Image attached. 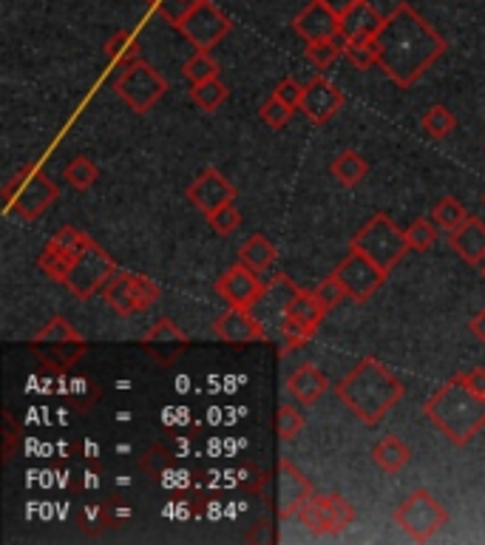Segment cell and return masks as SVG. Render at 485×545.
<instances>
[{"instance_id": "obj_16", "label": "cell", "mask_w": 485, "mask_h": 545, "mask_svg": "<svg viewBox=\"0 0 485 545\" xmlns=\"http://www.w3.org/2000/svg\"><path fill=\"white\" fill-rule=\"evenodd\" d=\"M213 335L219 341H225V344H233V347L267 341V333L261 327V318L253 316V310H242V307H227L222 316H216Z\"/></svg>"}, {"instance_id": "obj_20", "label": "cell", "mask_w": 485, "mask_h": 545, "mask_svg": "<svg viewBox=\"0 0 485 545\" xmlns=\"http://www.w3.org/2000/svg\"><path fill=\"white\" fill-rule=\"evenodd\" d=\"M295 35H301L307 43L318 40H332L341 35V18L332 12L330 6H324L321 0H312L304 6V12H298L293 20Z\"/></svg>"}, {"instance_id": "obj_6", "label": "cell", "mask_w": 485, "mask_h": 545, "mask_svg": "<svg viewBox=\"0 0 485 545\" xmlns=\"http://www.w3.org/2000/svg\"><path fill=\"white\" fill-rule=\"evenodd\" d=\"M349 250L364 253L366 259H372L389 276L409 253V242H406V230H400L386 213H375L364 228L352 236Z\"/></svg>"}, {"instance_id": "obj_7", "label": "cell", "mask_w": 485, "mask_h": 545, "mask_svg": "<svg viewBox=\"0 0 485 545\" xmlns=\"http://www.w3.org/2000/svg\"><path fill=\"white\" fill-rule=\"evenodd\" d=\"M449 523V509L426 489L412 492L395 509V526L415 543H429Z\"/></svg>"}, {"instance_id": "obj_13", "label": "cell", "mask_w": 485, "mask_h": 545, "mask_svg": "<svg viewBox=\"0 0 485 545\" xmlns=\"http://www.w3.org/2000/svg\"><path fill=\"white\" fill-rule=\"evenodd\" d=\"M335 276L347 287L349 299L358 301V304L372 299L381 290V284L386 282V273L381 267L372 259H366L364 253H358V250H349L347 259L335 267Z\"/></svg>"}, {"instance_id": "obj_44", "label": "cell", "mask_w": 485, "mask_h": 545, "mask_svg": "<svg viewBox=\"0 0 485 545\" xmlns=\"http://www.w3.org/2000/svg\"><path fill=\"white\" fill-rule=\"evenodd\" d=\"M259 117L264 120V125H270L273 131H281L284 125L290 123V117H293V108L284 106L281 100H278L276 94L259 108Z\"/></svg>"}, {"instance_id": "obj_50", "label": "cell", "mask_w": 485, "mask_h": 545, "mask_svg": "<svg viewBox=\"0 0 485 545\" xmlns=\"http://www.w3.org/2000/svg\"><path fill=\"white\" fill-rule=\"evenodd\" d=\"M321 3H324V6H330L332 12H335V15L341 18V15H344L347 9H352V6H355L358 0H321Z\"/></svg>"}, {"instance_id": "obj_43", "label": "cell", "mask_w": 485, "mask_h": 545, "mask_svg": "<svg viewBox=\"0 0 485 545\" xmlns=\"http://www.w3.org/2000/svg\"><path fill=\"white\" fill-rule=\"evenodd\" d=\"M145 3H148V6H154L156 12L168 20V23L179 26V23H182V18L191 12L196 3H202V0H145Z\"/></svg>"}, {"instance_id": "obj_3", "label": "cell", "mask_w": 485, "mask_h": 545, "mask_svg": "<svg viewBox=\"0 0 485 545\" xmlns=\"http://www.w3.org/2000/svg\"><path fill=\"white\" fill-rule=\"evenodd\" d=\"M423 415L446 435L449 443L466 446L485 429V395L468 389L454 375L423 404Z\"/></svg>"}, {"instance_id": "obj_1", "label": "cell", "mask_w": 485, "mask_h": 545, "mask_svg": "<svg viewBox=\"0 0 485 545\" xmlns=\"http://www.w3.org/2000/svg\"><path fill=\"white\" fill-rule=\"evenodd\" d=\"M378 66L400 88H412L446 54L443 35L417 15L415 6L398 3L395 12L383 20L375 37Z\"/></svg>"}, {"instance_id": "obj_22", "label": "cell", "mask_w": 485, "mask_h": 545, "mask_svg": "<svg viewBox=\"0 0 485 545\" xmlns=\"http://www.w3.org/2000/svg\"><path fill=\"white\" fill-rule=\"evenodd\" d=\"M449 247L463 262L480 267L485 262V222L477 216H468L466 225L449 233Z\"/></svg>"}, {"instance_id": "obj_49", "label": "cell", "mask_w": 485, "mask_h": 545, "mask_svg": "<svg viewBox=\"0 0 485 545\" xmlns=\"http://www.w3.org/2000/svg\"><path fill=\"white\" fill-rule=\"evenodd\" d=\"M6 423H9V432H6V460H12V452H15V440H18V426L12 421V415L6 412Z\"/></svg>"}, {"instance_id": "obj_27", "label": "cell", "mask_w": 485, "mask_h": 545, "mask_svg": "<svg viewBox=\"0 0 485 545\" xmlns=\"http://www.w3.org/2000/svg\"><path fill=\"white\" fill-rule=\"evenodd\" d=\"M330 171L335 176V182H341L344 188H355L369 174V162L358 151L347 148V151H341L338 157L332 159Z\"/></svg>"}, {"instance_id": "obj_45", "label": "cell", "mask_w": 485, "mask_h": 545, "mask_svg": "<svg viewBox=\"0 0 485 545\" xmlns=\"http://www.w3.org/2000/svg\"><path fill=\"white\" fill-rule=\"evenodd\" d=\"M315 296L321 299V304H324L327 310H332V307H338V304H341L344 299H349L347 287L341 284V279H338L335 273H332V276H327L324 282L315 287Z\"/></svg>"}, {"instance_id": "obj_4", "label": "cell", "mask_w": 485, "mask_h": 545, "mask_svg": "<svg viewBox=\"0 0 485 545\" xmlns=\"http://www.w3.org/2000/svg\"><path fill=\"white\" fill-rule=\"evenodd\" d=\"M88 344L80 335V330L71 324L69 318L54 316L49 318L32 338H29V352L43 364V370L63 375L69 372L83 355H86Z\"/></svg>"}, {"instance_id": "obj_36", "label": "cell", "mask_w": 485, "mask_h": 545, "mask_svg": "<svg viewBox=\"0 0 485 545\" xmlns=\"http://www.w3.org/2000/svg\"><path fill=\"white\" fill-rule=\"evenodd\" d=\"M344 37H332V40H318V43H307V60L318 69H327L338 60V54H344Z\"/></svg>"}, {"instance_id": "obj_32", "label": "cell", "mask_w": 485, "mask_h": 545, "mask_svg": "<svg viewBox=\"0 0 485 545\" xmlns=\"http://www.w3.org/2000/svg\"><path fill=\"white\" fill-rule=\"evenodd\" d=\"M432 219L437 228L449 230L451 233V230H457L460 225H466L468 211L463 208V202H460V199H454V196H443V199L434 205Z\"/></svg>"}, {"instance_id": "obj_9", "label": "cell", "mask_w": 485, "mask_h": 545, "mask_svg": "<svg viewBox=\"0 0 485 545\" xmlns=\"http://www.w3.org/2000/svg\"><path fill=\"white\" fill-rule=\"evenodd\" d=\"M159 296H162V290L148 276H137V273H114L103 287L105 304L122 318L151 310Z\"/></svg>"}, {"instance_id": "obj_33", "label": "cell", "mask_w": 485, "mask_h": 545, "mask_svg": "<svg viewBox=\"0 0 485 545\" xmlns=\"http://www.w3.org/2000/svg\"><path fill=\"white\" fill-rule=\"evenodd\" d=\"M423 131L432 137V140H446L451 131L457 128V117L451 114L446 106H432L423 117H420Z\"/></svg>"}, {"instance_id": "obj_35", "label": "cell", "mask_w": 485, "mask_h": 545, "mask_svg": "<svg viewBox=\"0 0 485 545\" xmlns=\"http://www.w3.org/2000/svg\"><path fill=\"white\" fill-rule=\"evenodd\" d=\"M63 176H66V182H69L74 191H88V188L97 182L100 168H97V165H94L88 157H74L69 165H66Z\"/></svg>"}, {"instance_id": "obj_40", "label": "cell", "mask_w": 485, "mask_h": 545, "mask_svg": "<svg viewBox=\"0 0 485 545\" xmlns=\"http://www.w3.org/2000/svg\"><path fill=\"white\" fill-rule=\"evenodd\" d=\"M205 219H208V225L216 230L219 236H230L233 230L242 225V213H239V208H236L233 202H227V205H222V208L210 211Z\"/></svg>"}, {"instance_id": "obj_41", "label": "cell", "mask_w": 485, "mask_h": 545, "mask_svg": "<svg viewBox=\"0 0 485 545\" xmlns=\"http://www.w3.org/2000/svg\"><path fill=\"white\" fill-rule=\"evenodd\" d=\"M406 242H409V250H417V253H423V250H429L437 242V230H434V222L429 219H417L409 225L406 230Z\"/></svg>"}, {"instance_id": "obj_46", "label": "cell", "mask_w": 485, "mask_h": 545, "mask_svg": "<svg viewBox=\"0 0 485 545\" xmlns=\"http://www.w3.org/2000/svg\"><path fill=\"white\" fill-rule=\"evenodd\" d=\"M276 94L278 100L284 103V106H290L295 111V108H301V97H304V86L301 83H295L293 77H284L281 83L276 86Z\"/></svg>"}, {"instance_id": "obj_48", "label": "cell", "mask_w": 485, "mask_h": 545, "mask_svg": "<svg viewBox=\"0 0 485 545\" xmlns=\"http://www.w3.org/2000/svg\"><path fill=\"white\" fill-rule=\"evenodd\" d=\"M468 330H471V335H474L477 341H483L485 344V310H480V313H474V316H471V321H468Z\"/></svg>"}, {"instance_id": "obj_8", "label": "cell", "mask_w": 485, "mask_h": 545, "mask_svg": "<svg viewBox=\"0 0 485 545\" xmlns=\"http://www.w3.org/2000/svg\"><path fill=\"white\" fill-rule=\"evenodd\" d=\"M114 91L125 100V106L134 108L137 114H148L168 94V80L151 63L134 60L128 66H122V74L114 83Z\"/></svg>"}, {"instance_id": "obj_38", "label": "cell", "mask_w": 485, "mask_h": 545, "mask_svg": "<svg viewBox=\"0 0 485 545\" xmlns=\"http://www.w3.org/2000/svg\"><path fill=\"white\" fill-rule=\"evenodd\" d=\"M315 333H318V330H312L307 324H298L293 318H281V338H284V350H281V355H287L290 350H298V347L310 344Z\"/></svg>"}, {"instance_id": "obj_29", "label": "cell", "mask_w": 485, "mask_h": 545, "mask_svg": "<svg viewBox=\"0 0 485 545\" xmlns=\"http://www.w3.org/2000/svg\"><path fill=\"white\" fill-rule=\"evenodd\" d=\"M77 526L88 537H100L105 528L117 526L114 506L111 503H91V506H86V509L77 514Z\"/></svg>"}, {"instance_id": "obj_30", "label": "cell", "mask_w": 485, "mask_h": 545, "mask_svg": "<svg viewBox=\"0 0 485 545\" xmlns=\"http://www.w3.org/2000/svg\"><path fill=\"white\" fill-rule=\"evenodd\" d=\"M105 54L114 66H128L139 60V37L134 32H114L105 43Z\"/></svg>"}, {"instance_id": "obj_37", "label": "cell", "mask_w": 485, "mask_h": 545, "mask_svg": "<svg viewBox=\"0 0 485 545\" xmlns=\"http://www.w3.org/2000/svg\"><path fill=\"white\" fill-rule=\"evenodd\" d=\"M344 57L355 69L366 71L378 66V46H375V40H347L344 43Z\"/></svg>"}, {"instance_id": "obj_11", "label": "cell", "mask_w": 485, "mask_h": 545, "mask_svg": "<svg viewBox=\"0 0 485 545\" xmlns=\"http://www.w3.org/2000/svg\"><path fill=\"white\" fill-rule=\"evenodd\" d=\"M176 29L182 32V37L191 43L193 49H208L210 52L216 43H222L230 35L233 23H230V18H227L216 3L202 0V3H196L191 12L182 18V23Z\"/></svg>"}, {"instance_id": "obj_23", "label": "cell", "mask_w": 485, "mask_h": 545, "mask_svg": "<svg viewBox=\"0 0 485 545\" xmlns=\"http://www.w3.org/2000/svg\"><path fill=\"white\" fill-rule=\"evenodd\" d=\"M330 389V378L318 370L315 364H301L298 370L287 378V392L293 395L298 404L312 406L318 404Z\"/></svg>"}, {"instance_id": "obj_14", "label": "cell", "mask_w": 485, "mask_h": 545, "mask_svg": "<svg viewBox=\"0 0 485 545\" xmlns=\"http://www.w3.org/2000/svg\"><path fill=\"white\" fill-rule=\"evenodd\" d=\"M259 270L247 267L244 262L227 267L225 273L216 282V293L219 299L227 301V307H242V310H253L259 307V301L264 299V284L256 276Z\"/></svg>"}, {"instance_id": "obj_47", "label": "cell", "mask_w": 485, "mask_h": 545, "mask_svg": "<svg viewBox=\"0 0 485 545\" xmlns=\"http://www.w3.org/2000/svg\"><path fill=\"white\" fill-rule=\"evenodd\" d=\"M457 378H460L468 389H474V392L485 395V367H471V370L466 372H457Z\"/></svg>"}, {"instance_id": "obj_19", "label": "cell", "mask_w": 485, "mask_h": 545, "mask_svg": "<svg viewBox=\"0 0 485 545\" xmlns=\"http://www.w3.org/2000/svg\"><path fill=\"white\" fill-rule=\"evenodd\" d=\"M188 199H191L199 211L208 216L210 211H216V208H222V205L236 199V185H233L227 176L219 174V168L210 165V168H205V171L191 182Z\"/></svg>"}, {"instance_id": "obj_34", "label": "cell", "mask_w": 485, "mask_h": 545, "mask_svg": "<svg viewBox=\"0 0 485 545\" xmlns=\"http://www.w3.org/2000/svg\"><path fill=\"white\" fill-rule=\"evenodd\" d=\"M182 71H185V77L191 80V86H196V83H205V80L219 77V63L210 57L208 49H196V54L185 60Z\"/></svg>"}, {"instance_id": "obj_2", "label": "cell", "mask_w": 485, "mask_h": 545, "mask_svg": "<svg viewBox=\"0 0 485 545\" xmlns=\"http://www.w3.org/2000/svg\"><path fill=\"white\" fill-rule=\"evenodd\" d=\"M403 392L406 389H403V381L398 375L383 361L366 355L335 387V398L347 406L364 426H375L395 409V404L403 398Z\"/></svg>"}, {"instance_id": "obj_42", "label": "cell", "mask_w": 485, "mask_h": 545, "mask_svg": "<svg viewBox=\"0 0 485 545\" xmlns=\"http://www.w3.org/2000/svg\"><path fill=\"white\" fill-rule=\"evenodd\" d=\"M327 509H330L332 526H335L338 534L352 526V520H355V506L349 503L347 497H341V494H327Z\"/></svg>"}, {"instance_id": "obj_52", "label": "cell", "mask_w": 485, "mask_h": 545, "mask_svg": "<svg viewBox=\"0 0 485 545\" xmlns=\"http://www.w3.org/2000/svg\"><path fill=\"white\" fill-rule=\"evenodd\" d=\"M483 208H485V194H483Z\"/></svg>"}, {"instance_id": "obj_25", "label": "cell", "mask_w": 485, "mask_h": 545, "mask_svg": "<svg viewBox=\"0 0 485 545\" xmlns=\"http://www.w3.org/2000/svg\"><path fill=\"white\" fill-rule=\"evenodd\" d=\"M409 460H412V449L398 435H386L372 446V463L386 475H398Z\"/></svg>"}, {"instance_id": "obj_24", "label": "cell", "mask_w": 485, "mask_h": 545, "mask_svg": "<svg viewBox=\"0 0 485 545\" xmlns=\"http://www.w3.org/2000/svg\"><path fill=\"white\" fill-rule=\"evenodd\" d=\"M327 316V307L321 304V299L315 293H307V290H298L295 287L293 293L284 301V313L281 318H293L298 324H307L312 330L321 327V321Z\"/></svg>"}, {"instance_id": "obj_51", "label": "cell", "mask_w": 485, "mask_h": 545, "mask_svg": "<svg viewBox=\"0 0 485 545\" xmlns=\"http://www.w3.org/2000/svg\"><path fill=\"white\" fill-rule=\"evenodd\" d=\"M480 270H483V276H485V262H483V264H480Z\"/></svg>"}, {"instance_id": "obj_21", "label": "cell", "mask_w": 485, "mask_h": 545, "mask_svg": "<svg viewBox=\"0 0 485 545\" xmlns=\"http://www.w3.org/2000/svg\"><path fill=\"white\" fill-rule=\"evenodd\" d=\"M383 15L369 3L358 0L352 9L341 15V37L344 40H375L383 26Z\"/></svg>"}, {"instance_id": "obj_26", "label": "cell", "mask_w": 485, "mask_h": 545, "mask_svg": "<svg viewBox=\"0 0 485 545\" xmlns=\"http://www.w3.org/2000/svg\"><path fill=\"white\" fill-rule=\"evenodd\" d=\"M298 520H301V526H307L310 534H318V537L338 534L335 526H332L330 509H327V494H312L310 500L301 506V511H298Z\"/></svg>"}, {"instance_id": "obj_17", "label": "cell", "mask_w": 485, "mask_h": 545, "mask_svg": "<svg viewBox=\"0 0 485 545\" xmlns=\"http://www.w3.org/2000/svg\"><path fill=\"white\" fill-rule=\"evenodd\" d=\"M347 97L341 94V88L332 86L327 77H312L310 83L304 86V97H301V108L307 114V120L312 125H324L330 123L332 117L344 108Z\"/></svg>"}, {"instance_id": "obj_5", "label": "cell", "mask_w": 485, "mask_h": 545, "mask_svg": "<svg viewBox=\"0 0 485 545\" xmlns=\"http://www.w3.org/2000/svg\"><path fill=\"white\" fill-rule=\"evenodd\" d=\"M3 202L9 213L35 222L57 202V185L37 162H29L3 185Z\"/></svg>"}, {"instance_id": "obj_28", "label": "cell", "mask_w": 485, "mask_h": 545, "mask_svg": "<svg viewBox=\"0 0 485 545\" xmlns=\"http://www.w3.org/2000/svg\"><path fill=\"white\" fill-rule=\"evenodd\" d=\"M276 256H278L276 245H273L267 236H261V233H253V236L239 247V262H244L247 267H253V270H259V273L276 262Z\"/></svg>"}, {"instance_id": "obj_18", "label": "cell", "mask_w": 485, "mask_h": 545, "mask_svg": "<svg viewBox=\"0 0 485 545\" xmlns=\"http://www.w3.org/2000/svg\"><path fill=\"white\" fill-rule=\"evenodd\" d=\"M276 494H278V517L281 520H290L295 517L301 506L310 500L315 489L312 483L304 477L301 469H295L293 463L287 458L278 460V483H276Z\"/></svg>"}, {"instance_id": "obj_39", "label": "cell", "mask_w": 485, "mask_h": 545, "mask_svg": "<svg viewBox=\"0 0 485 545\" xmlns=\"http://www.w3.org/2000/svg\"><path fill=\"white\" fill-rule=\"evenodd\" d=\"M276 432L278 438L284 440H295L301 432H304V415L295 409V406H278V418H276Z\"/></svg>"}, {"instance_id": "obj_10", "label": "cell", "mask_w": 485, "mask_h": 545, "mask_svg": "<svg viewBox=\"0 0 485 545\" xmlns=\"http://www.w3.org/2000/svg\"><path fill=\"white\" fill-rule=\"evenodd\" d=\"M117 273V264L114 259L105 253L103 247L97 245L94 239L88 242V247L77 256V262L71 264L69 276H66V287H69V293L74 299L88 301L94 293H100L108 279Z\"/></svg>"}, {"instance_id": "obj_12", "label": "cell", "mask_w": 485, "mask_h": 545, "mask_svg": "<svg viewBox=\"0 0 485 545\" xmlns=\"http://www.w3.org/2000/svg\"><path fill=\"white\" fill-rule=\"evenodd\" d=\"M91 242V236L83 233L80 228H60L54 233L52 239L46 242L43 247V253H40V259H37V267L52 279V282L63 284L66 282V276H69L71 264L77 262V256L83 253Z\"/></svg>"}, {"instance_id": "obj_15", "label": "cell", "mask_w": 485, "mask_h": 545, "mask_svg": "<svg viewBox=\"0 0 485 545\" xmlns=\"http://www.w3.org/2000/svg\"><path fill=\"white\" fill-rule=\"evenodd\" d=\"M139 344L159 367H174L191 347V335L182 333L171 318H159L154 327L139 338Z\"/></svg>"}, {"instance_id": "obj_31", "label": "cell", "mask_w": 485, "mask_h": 545, "mask_svg": "<svg viewBox=\"0 0 485 545\" xmlns=\"http://www.w3.org/2000/svg\"><path fill=\"white\" fill-rule=\"evenodd\" d=\"M227 86L219 80V77H213V80H205V83H196L191 86V100L196 106L202 108L205 114H213V111H219L222 103L227 100Z\"/></svg>"}]
</instances>
